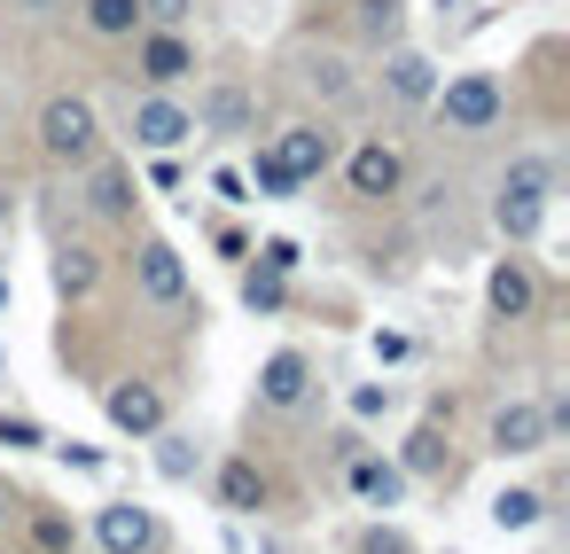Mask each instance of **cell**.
Returning a JSON list of instances; mask_svg holds the SVG:
<instances>
[{
  "mask_svg": "<svg viewBox=\"0 0 570 554\" xmlns=\"http://www.w3.org/2000/svg\"><path fill=\"white\" fill-rule=\"evenodd\" d=\"M430 110H438V126L461 133V141L500 133V118H508V79H500V71H461V79H445V87L430 95Z\"/></svg>",
  "mask_w": 570,
  "mask_h": 554,
  "instance_id": "cell-3",
  "label": "cell"
},
{
  "mask_svg": "<svg viewBox=\"0 0 570 554\" xmlns=\"http://www.w3.org/2000/svg\"><path fill=\"white\" fill-rule=\"evenodd\" d=\"M196 71H204V56H196V40H188L180 24L134 32V79H141L149 95H173V87H188Z\"/></svg>",
  "mask_w": 570,
  "mask_h": 554,
  "instance_id": "cell-4",
  "label": "cell"
},
{
  "mask_svg": "<svg viewBox=\"0 0 570 554\" xmlns=\"http://www.w3.org/2000/svg\"><path fill=\"white\" fill-rule=\"evenodd\" d=\"M196 461H204V453H196V437H180V429H157V468H165L173 484H188V476H196Z\"/></svg>",
  "mask_w": 570,
  "mask_h": 554,
  "instance_id": "cell-27",
  "label": "cell"
},
{
  "mask_svg": "<svg viewBox=\"0 0 570 554\" xmlns=\"http://www.w3.org/2000/svg\"><path fill=\"white\" fill-rule=\"evenodd\" d=\"M547 445H554V422H547L539 398H508V406H492V422H484V453H500V461H531V453H547Z\"/></svg>",
  "mask_w": 570,
  "mask_h": 554,
  "instance_id": "cell-7",
  "label": "cell"
},
{
  "mask_svg": "<svg viewBox=\"0 0 570 554\" xmlns=\"http://www.w3.org/2000/svg\"><path fill=\"white\" fill-rule=\"evenodd\" d=\"M250 258H258V266H266V274H297V266H305V258H297V243H289V235H266V243H250Z\"/></svg>",
  "mask_w": 570,
  "mask_h": 554,
  "instance_id": "cell-31",
  "label": "cell"
},
{
  "mask_svg": "<svg viewBox=\"0 0 570 554\" xmlns=\"http://www.w3.org/2000/svg\"><path fill=\"white\" fill-rule=\"evenodd\" d=\"M352 32H360L367 48H399V32H406V0H352Z\"/></svg>",
  "mask_w": 570,
  "mask_h": 554,
  "instance_id": "cell-23",
  "label": "cell"
},
{
  "mask_svg": "<svg viewBox=\"0 0 570 554\" xmlns=\"http://www.w3.org/2000/svg\"><path fill=\"white\" fill-rule=\"evenodd\" d=\"M95 546L102 554H165V523L141 499H102L95 507Z\"/></svg>",
  "mask_w": 570,
  "mask_h": 554,
  "instance_id": "cell-9",
  "label": "cell"
},
{
  "mask_svg": "<svg viewBox=\"0 0 570 554\" xmlns=\"http://www.w3.org/2000/svg\"><path fill=\"white\" fill-rule=\"evenodd\" d=\"M0 445H9V453H48L56 437H48L32 414H0Z\"/></svg>",
  "mask_w": 570,
  "mask_h": 554,
  "instance_id": "cell-29",
  "label": "cell"
},
{
  "mask_svg": "<svg viewBox=\"0 0 570 554\" xmlns=\"http://www.w3.org/2000/svg\"><path fill=\"white\" fill-rule=\"evenodd\" d=\"M313 398V359L297 352V344H282L266 367H258V406H274V414H297Z\"/></svg>",
  "mask_w": 570,
  "mask_h": 554,
  "instance_id": "cell-16",
  "label": "cell"
},
{
  "mask_svg": "<svg viewBox=\"0 0 570 554\" xmlns=\"http://www.w3.org/2000/svg\"><path fill=\"white\" fill-rule=\"evenodd\" d=\"M243 305H250V313H282V305H289V274H266V266L243 258Z\"/></svg>",
  "mask_w": 570,
  "mask_h": 554,
  "instance_id": "cell-25",
  "label": "cell"
},
{
  "mask_svg": "<svg viewBox=\"0 0 570 554\" xmlns=\"http://www.w3.org/2000/svg\"><path fill=\"white\" fill-rule=\"evenodd\" d=\"M24 507H32V546H40V554H71V546H79V531H71L56 507H40V499H24Z\"/></svg>",
  "mask_w": 570,
  "mask_h": 554,
  "instance_id": "cell-28",
  "label": "cell"
},
{
  "mask_svg": "<svg viewBox=\"0 0 570 554\" xmlns=\"http://www.w3.org/2000/svg\"><path fill=\"white\" fill-rule=\"evenodd\" d=\"M48 453H63L71 468H102V453H95V445H48Z\"/></svg>",
  "mask_w": 570,
  "mask_h": 554,
  "instance_id": "cell-37",
  "label": "cell"
},
{
  "mask_svg": "<svg viewBox=\"0 0 570 554\" xmlns=\"http://www.w3.org/2000/svg\"><path fill=\"white\" fill-rule=\"evenodd\" d=\"M79 24L95 40H134L149 17H141V0H79Z\"/></svg>",
  "mask_w": 570,
  "mask_h": 554,
  "instance_id": "cell-21",
  "label": "cell"
},
{
  "mask_svg": "<svg viewBox=\"0 0 570 554\" xmlns=\"http://www.w3.org/2000/svg\"><path fill=\"white\" fill-rule=\"evenodd\" d=\"M17 507H24V499L9 492V476H0V531H9V515H17Z\"/></svg>",
  "mask_w": 570,
  "mask_h": 554,
  "instance_id": "cell-39",
  "label": "cell"
},
{
  "mask_svg": "<svg viewBox=\"0 0 570 554\" xmlns=\"http://www.w3.org/2000/svg\"><path fill=\"white\" fill-rule=\"evenodd\" d=\"M102 414H110V429H126V437H157V429H165V390H157L149 375H118V383L102 390Z\"/></svg>",
  "mask_w": 570,
  "mask_h": 554,
  "instance_id": "cell-11",
  "label": "cell"
},
{
  "mask_svg": "<svg viewBox=\"0 0 570 554\" xmlns=\"http://www.w3.org/2000/svg\"><path fill=\"white\" fill-rule=\"evenodd\" d=\"M212 492H219V507H227V515H258V507L274 499V476H266L250 453H227V461H219V476H212Z\"/></svg>",
  "mask_w": 570,
  "mask_h": 554,
  "instance_id": "cell-17",
  "label": "cell"
},
{
  "mask_svg": "<svg viewBox=\"0 0 570 554\" xmlns=\"http://www.w3.org/2000/svg\"><path fill=\"white\" fill-rule=\"evenodd\" d=\"M305 87H313L321 102H344V95H352V63H344V56H305Z\"/></svg>",
  "mask_w": 570,
  "mask_h": 554,
  "instance_id": "cell-26",
  "label": "cell"
},
{
  "mask_svg": "<svg viewBox=\"0 0 570 554\" xmlns=\"http://www.w3.org/2000/svg\"><path fill=\"white\" fill-rule=\"evenodd\" d=\"M383 87H391L406 110H430V95H438V63L414 56V48H383Z\"/></svg>",
  "mask_w": 570,
  "mask_h": 554,
  "instance_id": "cell-19",
  "label": "cell"
},
{
  "mask_svg": "<svg viewBox=\"0 0 570 554\" xmlns=\"http://www.w3.org/2000/svg\"><path fill=\"white\" fill-rule=\"evenodd\" d=\"M212 243H219V258H227V266H243V258H250V235H243V227H212Z\"/></svg>",
  "mask_w": 570,
  "mask_h": 554,
  "instance_id": "cell-34",
  "label": "cell"
},
{
  "mask_svg": "<svg viewBox=\"0 0 570 554\" xmlns=\"http://www.w3.org/2000/svg\"><path fill=\"white\" fill-rule=\"evenodd\" d=\"M24 17H56V9H71V0H17Z\"/></svg>",
  "mask_w": 570,
  "mask_h": 554,
  "instance_id": "cell-38",
  "label": "cell"
},
{
  "mask_svg": "<svg viewBox=\"0 0 570 554\" xmlns=\"http://www.w3.org/2000/svg\"><path fill=\"white\" fill-rule=\"evenodd\" d=\"M48 281H56V297H63V305H87V297L102 289V250H95V243H56Z\"/></svg>",
  "mask_w": 570,
  "mask_h": 554,
  "instance_id": "cell-18",
  "label": "cell"
},
{
  "mask_svg": "<svg viewBox=\"0 0 570 554\" xmlns=\"http://www.w3.org/2000/svg\"><path fill=\"white\" fill-rule=\"evenodd\" d=\"M375 359H383V367H399V359H406V336H391V328H383V336H375Z\"/></svg>",
  "mask_w": 570,
  "mask_h": 554,
  "instance_id": "cell-36",
  "label": "cell"
},
{
  "mask_svg": "<svg viewBox=\"0 0 570 554\" xmlns=\"http://www.w3.org/2000/svg\"><path fill=\"white\" fill-rule=\"evenodd\" d=\"M188 9H196V0H141L149 24H188Z\"/></svg>",
  "mask_w": 570,
  "mask_h": 554,
  "instance_id": "cell-35",
  "label": "cell"
},
{
  "mask_svg": "<svg viewBox=\"0 0 570 554\" xmlns=\"http://www.w3.org/2000/svg\"><path fill=\"white\" fill-rule=\"evenodd\" d=\"M134 289H141V305H157V313H188V305H196L188 258H180L165 235H141V243H134Z\"/></svg>",
  "mask_w": 570,
  "mask_h": 554,
  "instance_id": "cell-5",
  "label": "cell"
},
{
  "mask_svg": "<svg viewBox=\"0 0 570 554\" xmlns=\"http://www.w3.org/2000/svg\"><path fill=\"white\" fill-rule=\"evenodd\" d=\"M266 149H274V157H282V165L305 180V188H313V180H321V172L344 157V141H336V126H328V118H297V126H282Z\"/></svg>",
  "mask_w": 570,
  "mask_h": 554,
  "instance_id": "cell-10",
  "label": "cell"
},
{
  "mask_svg": "<svg viewBox=\"0 0 570 554\" xmlns=\"http://www.w3.org/2000/svg\"><path fill=\"white\" fill-rule=\"evenodd\" d=\"M445 9H469V0H438V17H445Z\"/></svg>",
  "mask_w": 570,
  "mask_h": 554,
  "instance_id": "cell-40",
  "label": "cell"
},
{
  "mask_svg": "<svg viewBox=\"0 0 570 554\" xmlns=\"http://www.w3.org/2000/svg\"><path fill=\"white\" fill-rule=\"evenodd\" d=\"M212 196H219V204H250V180H243V165H219V172H212Z\"/></svg>",
  "mask_w": 570,
  "mask_h": 554,
  "instance_id": "cell-32",
  "label": "cell"
},
{
  "mask_svg": "<svg viewBox=\"0 0 570 554\" xmlns=\"http://www.w3.org/2000/svg\"><path fill=\"white\" fill-rule=\"evenodd\" d=\"M32 133H40V157L63 165V172H79V165L102 157V110H95L87 95H48Z\"/></svg>",
  "mask_w": 570,
  "mask_h": 554,
  "instance_id": "cell-2",
  "label": "cell"
},
{
  "mask_svg": "<svg viewBox=\"0 0 570 554\" xmlns=\"http://www.w3.org/2000/svg\"><path fill=\"white\" fill-rule=\"evenodd\" d=\"M79 172H87V211H95L102 227H134V204H141L134 172L110 165V157H95V165H79Z\"/></svg>",
  "mask_w": 570,
  "mask_h": 554,
  "instance_id": "cell-14",
  "label": "cell"
},
{
  "mask_svg": "<svg viewBox=\"0 0 570 554\" xmlns=\"http://www.w3.org/2000/svg\"><path fill=\"white\" fill-rule=\"evenodd\" d=\"M484 313H492V320H531V313H539V274H531V258H500V266L484 274Z\"/></svg>",
  "mask_w": 570,
  "mask_h": 554,
  "instance_id": "cell-15",
  "label": "cell"
},
{
  "mask_svg": "<svg viewBox=\"0 0 570 554\" xmlns=\"http://www.w3.org/2000/svg\"><path fill=\"white\" fill-rule=\"evenodd\" d=\"M0 383H9V352H0Z\"/></svg>",
  "mask_w": 570,
  "mask_h": 554,
  "instance_id": "cell-41",
  "label": "cell"
},
{
  "mask_svg": "<svg viewBox=\"0 0 570 554\" xmlns=\"http://www.w3.org/2000/svg\"><path fill=\"white\" fill-rule=\"evenodd\" d=\"M243 180H250L266 204H297V196H305V180H297V172H289V165H282L266 141H250V157H243Z\"/></svg>",
  "mask_w": 570,
  "mask_h": 554,
  "instance_id": "cell-20",
  "label": "cell"
},
{
  "mask_svg": "<svg viewBox=\"0 0 570 554\" xmlns=\"http://www.w3.org/2000/svg\"><path fill=\"white\" fill-rule=\"evenodd\" d=\"M399 468L406 476H445L453 453H445V422H414V437L399 445Z\"/></svg>",
  "mask_w": 570,
  "mask_h": 554,
  "instance_id": "cell-22",
  "label": "cell"
},
{
  "mask_svg": "<svg viewBox=\"0 0 570 554\" xmlns=\"http://www.w3.org/2000/svg\"><path fill=\"white\" fill-rule=\"evenodd\" d=\"M126 133H134V149L173 157V149H188V141H196V110H188V102H173V95H141V102L126 110Z\"/></svg>",
  "mask_w": 570,
  "mask_h": 554,
  "instance_id": "cell-8",
  "label": "cell"
},
{
  "mask_svg": "<svg viewBox=\"0 0 570 554\" xmlns=\"http://www.w3.org/2000/svg\"><path fill=\"white\" fill-rule=\"evenodd\" d=\"M196 133H250V141H258V102H250V87L212 79V87L196 95Z\"/></svg>",
  "mask_w": 570,
  "mask_h": 554,
  "instance_id": "cell-13",
  "label": "cell"
},
{
  "mask_svg": "<svg viewBox=\"0 0 570 554\" xmlns=\"http://www.w3.org/2000/svg\"><path fill=\"white\" fill-rule=\"evenodd\" d=\"M352 414H360V422L391 414V383H360V390H352Z\"/></svg>",
  "mask_w": 570,
  "mask_h": 554,
  "instance_id": "cell-33",
  "label": "cell"
},
{
  "mask_svg": "<svg viewBox=\"0 0 570 554\" xmlns=\"http://www.w3.org/2000/svg\"><path fill=\"white\" fill-rule=\"evenodd\" d=\"M352 554H414V538H406L399 523H367V531L352 538Z\"/></svg>",
  "mask_w": 570,
  "mask_h": 554,
  "instance_id": "cell-30",
  "label": "cell"
},
{
  "mask_svg": "<svg viewBox=\"0 0 570 554\" xmlns=\"http://www.w3.org/2000/svg\"><path fill=\"white\" fill-rule=\"evenodd\" d=\"M539 515H547V492H531V484H508V492L492 499V523H500V531H531Z\"/></svg>",
  "mask_w": 570,
  "mask_h": 554,
  "instance_id": "cell-24",
  "label": "cell"
},
{
  "mask_svg": "<svg viewBox=\"0 0 570 554\" xmlns=\"http://www.w3.org/2000/svg\"><path fill=\"white\" fill-rule=\"evenodd\" d=\"M336 468H344L352 499H367V507H399V499H406V484H414V476H406L399 461H383L375 445H352V453H344Z\"/></svg>",
  "mask_w": 570,
  "mask_h": 554,
  "instance_id": "cell-12",
  "label": "cell"
},
{
  "mask_svg": "<svg viewBox=\"0 0 570 554\" xmlns=\"http://www.w3.org/2000/svg\"><path fill=\"white\" fill-rule=\"evenodd\" d=\"M547 204H554V165H547V157H515V165L500 172V188H492V227L523 250V243H539Z\"/></svg>",
  "mask_w": 570,
  "mask_h": 554,
  "instance_id": "cell-1",
  "label": "cell"
},
{
  "mask_svg": "<svg viewBox=\"0 0 570 554\" xmlns=\"http://www.w3.org/2000/svg\"><path fill=\"white\" fill-rule=\"evenodd\" d=\"M344 188H352V204H391V196L406 188V149L383 141V133L352 141V149H344Z\"/></svg>",
  "mask_w": 570,
  "mask_h": 554,
  "instance_id": "cell-6",
  "label": "cell"
}]
</instances>
